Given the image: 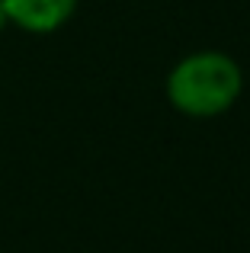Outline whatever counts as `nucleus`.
I'll use <instances>...</instances> for the list:
<instances>
[{"label": "nucleus", "mask_w": 250, "mask_h": 253, "mask_svg": "<svg viewBox=\"0 0 250 253\" xmlns=\"http://www.w3.org/2000/svg\"><path fill=\"white\" fill-rule=\"evenodd\" d=\"M244 74L221 51H196L183 58L167 81L170 103L193 119H208L231 109L241 96Z\"/></svg>", "instance_id": "f257e3e1"}, {"label": "nucleus", "mask_w": 250, "mask_h": 253, "mask_svg": "<svg viewBox=\"0 0 250 253\" xmlns=\"http://www.w3.org/2000/svg\"><path fill=\"white\" fill-rule=\"evenodd\" d=\"M6 19L26 32H55L74 16L77 0H3Z\"/></svg>", "instance_id": "f03ea898"}, {"label": "nucleus", "mask_w": 250, "mask_h": 253, "mask_svg": "<svg viewBox=\"0 0 250 253\" xmlns=\"http://www.w3.org/2000/svg\"><path fill=\"white\" fill-rule=\"evenodd\" d=\"M6 23H10V19H6V6H3V0H0V29H3Z\"/></svg>", "instance_id": "7ed1b4c3"}]
</instances>
